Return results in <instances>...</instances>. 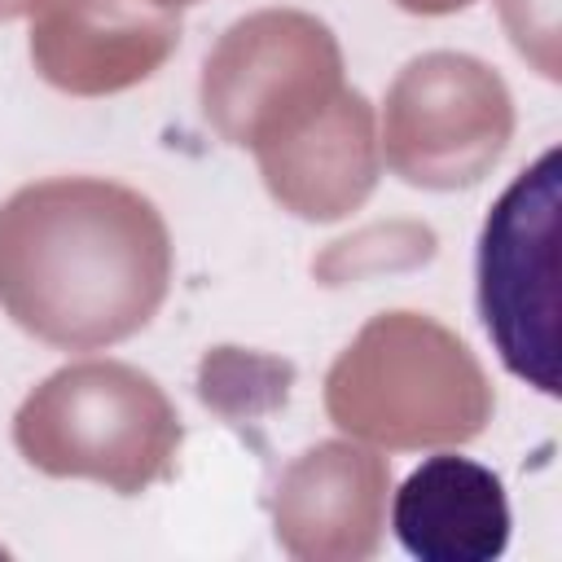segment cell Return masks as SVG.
<instances>
[{
	"label": "cell",
	"mask_w": 562,
	"mask_h": 562,
	"mask_svg": "<svg viewBox=\"0 0 562 562\" xmlns=\"http://www.w3.org/2000/svg\"><path fill=\"white\" fill-rule=\"evenodd\" d=\"M558 211L562 154L544 149L492 202L474 255L479 321L501 364L549 400L558 395Z\"/></svg>",
	"instance_id": "1"
},
{
	"label": "cell",
	"mask_w": 562,
	"mask_h": 562,
	"mask_svg": "<svg viewBox=\"0 0 562 562\" xmlns=\"http://www.w3.org/2000/svg\"><path fill=\"white\" fill-rule=\"evenodd\" d=\"M391 527L404 553L422 562H496L514 518L501 474L474 457L435 452L395 487Z\"/></svg>",
	"instance_id": "2"
}]
</instances>
